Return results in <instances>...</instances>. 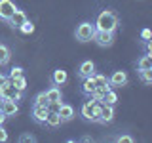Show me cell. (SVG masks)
I'll return each mask as SVG.
<instances>
[{
    "instance_id": "2e32d148",
    "label": "cell",
    "mask_w": 152,
    "mask_h": 143,
    "mask_svg": "<svg viewBox=\"0 0 152 143\" xmlns=\"http://www.w3.org/2000/svg\"><path fill=\"white\" fill-rule=\"evenodd\" d=\"M95 92V82H93V76H86L84 82H82V94L88 97L89 94Z\"/></svg>"
},
{
    "instance_id": "8fae6325",
    "label": "cell",
    "mask_w": 152,
    "mask_h": 143,
    "mask_svg": "<svg viewBox=\"0 0 152 143\" xmlns=\"http://www.w3.org/2000/svg\"><path fill=\"white\" fill-rule=\"evenodd\" d=\"M93 105H95V101H89V99L82 103V107H80V114H82L84 120H88V122L93 120Z\"/></svg>"
},
{
    "instance_id": "cb8c5ba5",
    "label": "cell",
    "mask_w": 152,
    "mask_h": 143,
    "mask_svg": "<svg viewBox=\"0 0 152 143\" xmlns=\"http://www.w3.org/2000/svg\"><path fill=\"white\" fill-rule=\"evenodd\" d=\"M34 105H44V107H48L50 105V101H48V97H46V92H40L34 97Z\"/></svg>"
},
{
    "instance_id": "ba28073f",
    "label": "cell",
    "mask_w": 152,
    "mask_h": 143,
    "mask_svg": "<svg viewBox=\"0 0 152 143\" xmlns=\"http://www.w3.org/2000/svg\"><path fill=\"white\" fill-rule=\"evenodd\" d=\"M0 111L6 114V116H15L19 113V105H17V101H13V99H2Z\"/></svg>"
},
{
    "instance_id": "603a6c76",
    "label": "cell",
    "mask_w": 152,
    "mask_h": 143,
    "mask_svg": "<svg viewBox=\"0 0 152 143\" xmlns=\"http://www.w3.org/2000/svg\"><path fill=\"white\" fill-rule=\"evenodd\" d=\"M91 122H101V103L99 101H95V105H93V120Z\"/></svg>"
},
{
    "instance_id": "83f0119b",
    "label": "cell",
    "mask_w": 152,
    "mask_h": 143,
    "mask_svg": "<svg viewBox=\"0 0 152 143\" xmlns=\"http://www.w3.org/2000/svg\"><path fill=\"white\" fill-rule=\"evenodd\" d=\"M116 141H118V143H133L135 139H133L131 136H120V137H118Z\"/></svg>"
},
{
    "instance_id": "7c38bea8",
    "label": "cell",
    "mask_w": 152,
    "mask_h": 143,
    "mask_svg": "<svg viewBox=\"0 0 152 143\" xmlns=\"http://www.w3.org/2000/svg\"><path fill=\"white\" fill-rule=\"evenodd\" d=\"M114 120V107L112 105H103L101 103V122L99 124H108Z\"/></svg>"
},
{
    "instance_id": "484cf974",
    "label": "cell",
    "mask_w": 152,
    "mask_h": 143,
    "mask_svg": "<svg viewBox=\"0 0 152 143\" xmlns=\"http://www.w3.org/2000/svg\"><path fill=\"white\" fill-rule=\"evenodd\" d=\"M21 74H23V69H21V67H13V69L10 71L8 78H17V76H21Z\"/></svg>"
},
{
    "instance_id": "3957f363",
    "label": "cell",
    "mask_w": 152,
    "mask_h": 143,
    "mask_svg": "<svg viewBox=\"0 0 152 143\" xmlns=\"http://www.w3.org/2000/svg\"><path fill=\"white\" fill-rule=\"evenodd\" d=\"M95 36V25L89 21H82L78 27H76V40L80 42H89L93 40Z\"/></svg>"
},
{
    "instance_id": "d4e9b609",
    "label": "cell",
    "mask_w": 152,
    "mask_h": 143,
    "mask_svg": "<svg viewBox=\"0 0 152 143\" xmlns=\"http://www.w3.org/2000/svg\"><path fill=\"white\" fill-rule=\"evenodd\" d=\"M141 80L145 84H152V69H146V71H141Z\"/></svg>"
},
{
    "instance_id": "f546056e",
    "label": "cell",
    "mask_w": 152,
    "mask_h": 143,
    "mask_svg": "<svg viewBox=\"0 0 152 143\" xmlns=\"http://www.w3.org/2000/svg\"><path fill=\"white\" fill-rule=\"evenodd\" d=\"M19 141H36V137L31 136V133H23V136L19 137Z\"/></svg>"
},
{
    "instance_id": "30bf717a",
    "label": "cell",
    "mask_w": 152,
    "mask_h": 143,
    "mask_svg": "<svg viewBox=\"0 0 152 143\" xmlns=\"http://www.w3.org/2000/svg\"><path fill=\"white\" fill-rule=\"evenodd\" d=\"M25 21H27V13L23 12V10H19V8H15V12H13V13H12V17L8 19V23H10V25H12L13 29H19Z\"/></svg>"
},
{
    "instance_id": "d6a6232c",
    "label": "cell",
    "mask_w": 152,
    "mask_h": 143,
    "mask_svg": "<svg viewBox=\"0 0 152 143\" xmlns=\"http://www.w3.org/2000/svg\"><path fill=\"white\" fill-rule=\"evenodd\" d=\"M0 105H2V97H0Z\"/></svg>"
},
{
    "instance_id": "52a82bcc",
    "label": "cell",
    "mask_w": 152,
    "mask_h": 143,
    "mask_svg": "<svg viewBox=\"0 0 152 143\" xmlns=\"http://www.w3.org/2000/svg\"><path fill=\"white\" fill-rule=\"evenodd\" d=\"M13 12H15V4L12 0H0V19L2 21H8Z\"/></svg>"
},
{
    "instance_id": "4dcf8cb0",
    "label": "cell",
    "mask_w": 152,
    "mask_h": 143,
    "mask_svg": "<svg viewBox=\"0 0 152 143\" xmlns=\"http://www.w3.org/2000/svg\"><path fill=\"white\" fill-rule=\"evenodd\" d=\"M145 48H146V54L152 55V44H150V40H148V42H145Z\"/></svg>"
},
{
    "instance_id": "5bb4252c",
    "label": "cell",
    "mask_w": 152,
    "mask_h": 143,
    "mask_svg": "<svg viewBox=\"0 0 152 143\" xmlns=\"http://www.w3.org/2000/svg\"><path fill=\"white\" fill-rule=\"evenodd\" d=\"M66 78H69V74H66L65 69H55L53 74H51V84L53 86H63L66 82Z\"/></svg>"
},
{
    "instance_id": "9a60e30c",
    "label": "cell",
    "mask_w": 152,
    "mask_h": 143,
    "mask_svg": "<svg viewBox=\"0 0 152 143\" xmlns=\"http://www.w3.org/2000/svg\"><path fill=\"white\" fill-rule=\"evenodd\" d=\"M78 74L80 78H86V76H93L95 74V63L93 61H84L78 69Z\"/></svg>"
},
{
    "instance_id": "277c9868",
    "label": "cell",
    "mask_w": 152,
    "mask_h": 143,
    "mask_svg": "<svg viewBox=\"0 0 152 143\" xmlns=\"http://www.w3.org/2000/svg\"><path fill=\"white\" fill-rule=\"evenodd\" d=\"M93 40L101 48H108V46L114 44V32H110V31H95Z\"/></svg>"
},
{
    "instance_id": "4316f807",
    "label": "cell",
    "mask_w": 152,
    "mask_h": 143,
    "mask_svg": "<svg viewBox=\"0 0 152 143\" xmlns=\"http://www.w3.org/2000/svg\"><path fill=\"white\" fill-rule=\"evenodd\" d=\"M150 38H152V31H150V29H142V31H141V40L148 42Z\"/></svg>"
},
{
    "instance_id": "ffe728a7",
    "label": "cell",
    "mask_w": 152,
    "mask_h": 143,
    "mask_svg": "<svg viewBox=\"0 0 152 143\" xmlns=\"http://www.w3.org/2000/svg\"><path fill=\"white\" fill-rule=\"evenodd\" d=\"M10 57H12V52L6 44H0V65H8Z\"/></svg>"
},
{
    "instance_id": "7402d4cb",
    "label": "cell",
    "mask_w": 152,
    "mask_h": 143,
    "mask_svg": "<svg viewBox=\"0 0 152 143\" xmlns=\"http://www.w3.org/2000/svg\"><path fill=\"white\" fill-rule=\"evenodd\" d=\"M19 31H21L23 35H32V32H34V25H32V21H28V19H27V21L19 27Z\"/></svg>"
},
{
    "instance_id": "e0dca14e",
    "label": "cell",
    "mask_w": 152,
    "mask_h": 143,
    "mask_svg": "<svg viewBox=\"0 0 152 143\" xmlns=\"http://www.w3.org/2000/svg\"><path fill=\"white\" fill-rule=\"evenodd\" d=\"M116 101H118V95H116V92H114V88H110V90H108V92L101 97V101H99V103H103V105H112V107H114V105H116Z\"/></svg>"
},
{
    "instance_id": "f1b7e54d",
    "label": "cell",
    "mask_w": 152,
    "mask_h": 143,
    "mask_svg": "<svg viewBox=\"0 0 152 143\" xmlns=\"http://www.w3.org/2000/svg\"><path fill=\"white\" fill-rule=\"evenodd\" d=\"M4 141H8V132L4 126H0V143H4Z\"/></svg>"
},
{
    "instance_id": "d6986e66",
    "label": "cell",
    "mask_w": 152,
    "mask_h": 143,
    "mask_svg": "<svg viewBox=\"0 0 152 143\" xmlns=\"http://www.w3.org/2000/svg\"><path fill=\"white\" fill-rule=\"evenodd\" d=\"M46 97H48V101H61V90H59V86H51L50 90H46Z\"/></svg>"
},
{
    "instance_id": "7a4b0ae2",
    "label": "cell",
    "mask_w": 152,
    "mask_h": 143,
    "mask_svg": "<svg viewBox=\"0 0 152 143\" xmlns=\"http://www.w3.org/2000/svg\"><path fill=\"white\" fill-rule=\"evenodd\" d=\"M0 97L2 99H13V101H21L23 99V92L17 90L15 86L12 84V80H6L2 86H0Z\"/></svg>"
},
{
    "instance_id": "9c48e42d",
    "label": "cell",
    "mask_w": 152,
    "mask_h": 143,
    "mask_svg": "<svg viewBox=\"0 0 152 143\" xmlns=\"http://www.w3.org/2000/svg\"><path fill=\"white\" fill-rule=\"evenodd\" d=\"M59 116H61V120L63 122H70L72 118L76 116V111H74V107L72 105H69V103H61V107H59Z\"/></svg>"
},
{
    "instance_id": "8992f818",
    "label": "cell",
    "mask_w": 152,
    "mask_h": 143,
    "mask_svg": "<svg viewBox=\"0 0 152 143\" xmlns=\"http://www.w3.org/2000/svg\"><path fill=\"white\" fill-rule=\"evenodd\" d=\"M48 111L50 109L44 107V105H32V120L36 124H46V116H48Z\"/></svg>"
},
{
    "instance_id": "1f68e13d",
    "label": "cell",
    "mask_w": 152,
    "mask_h": 143,
    "mask_svg": "<svg viewBox=\"0 0 152 143\" xmlns=\"http://www.w3.org/2000/svg\"><path fill=\"white\" fill-rule=\"evenodd\" d=\"M6 80H8V76H6V74H2V73H0V86H2L4 82H6Z\"/></svg>"
},
{
    "instance_id": "5b68a950",
    "label": "cell",
    "mask_w": 152,
    "mask_h": 143,
    "mask_svg": "<svg viewBox=\"0 0 152 143\" xmlns=\"http://www.w3.org/2000/svg\"><path fill=\"white\" fill-rule=\"evenodd\" d=\"M127 73L126 71H114V73L108 76V84H110V88H122V86L127 84Z\"/></svg>"
},
{
    "instance_id": "4fadbf2b",
    "label": "cell",
    "mask_w": 152,
    "mask_h": 143,
    "mask_svg": "<svg viewBox=\"0 0 152 143\" xmlns=\"http://www.w3.org/2000/svg\"><path fill=\"white\" fill-rule=\"evenodd\" d=\"M61 124H63V120H61L59 113H57V111H48V116H46V124H44V126H48V128H59Z\"/></svg>"
},
{
    "instance_id": "ac0fdd59",
    "label": "cell",
    "mask_w": 152,
    "mask_h": 143,
    "mask_svg": "<svg viewBox=\"0 0 152 143\" xmlns=\"http://www.w3.org/2000/svg\"><path fill=\"white\" fill-rule=\"evenodd\" d=\"M146 69H152V55H142L139 61H137V71H146Z\"/></svg>"
},
{
    "instance_id": "44dd1931",
    "label": "cell",
    "mask_w": 152,
    "mask_h": 143,
    "mask_svg": "<svg viewBox=\"0 0 152 143\" xmlns=\"http://www.w3.org/2000/svg\"><path fill=\"white\" fill-rule=\"evenodd\" d=\"M10 80H12V84L15 86L17 90H21V92H25V90H27V78L23 74L17 76V78H10Z\"/></svg>"
},
{
    "instance_id": "6da1fadb",
    "label": "cell",
    "mask_w": 152,
    "mask_h": 143,
    "mask_svg": "<svg viewBox=\"0 0 152 143\" xmlns=\"http://www.w3.org/2000/svg\"><path fill=\"white\" fill-rule=\"evenodd\" d=\"M118 15L112 12V10H103L101 13L97 15V19H95V31H110L114 32L118 29Z\"/></svg>"
}]
</instances>
